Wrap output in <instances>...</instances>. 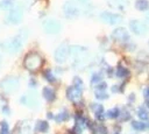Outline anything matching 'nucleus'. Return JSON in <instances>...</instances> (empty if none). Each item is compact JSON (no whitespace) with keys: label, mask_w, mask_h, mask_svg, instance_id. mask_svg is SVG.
<instances>
[{"label":"nucleus","mask_w":149,"mask_h":134,"mask_svg":"<svg viewBox=\"0 0 149 134\" xmlns=\"http://www.w3.org/2000/svg\"><path fill=\"white\" fill-rule=\"evenodd\" d=\"M43 61L42 57L40 56L36 52H32V54L27 55L25 58V66L29 70H36V69H40L41 65H42Z\"/></svg>","instance_id":"nucleus-1"},{"label":"nucleus","mask_w":149,"mask_h":134,"mask_svg":"<svg viewBox=\"0 0 149 134\" xmlns=\"http://www.w3.org/2000/svg\"><path fill=\"white\" fill-rule=\"evenodd\" d=\"M43 29L47 34H57V33L61 32L62 26L55 19H47L43 22Z\"/></svg>","instance_id":"nucleus-2"},{"label":"nucleus","mask_w":149,"mask_h":134,"mask_svg":"<svg viewBox=\"0 0 149 134\" xmlns=\"http://www.w3.org/2000/svg\"><path fill=\"white\" fill-rule=\"evenodd\" d=\"M69 54H70V47L66 43H62L55 50V59H56V62H58V63H63V62H65V59L68 58Z\"/></svg>","instance_id":"nucleus-3"},{"label":"nucleus","mask_w":149,"mask_h":134,"mask_svg":"<svg viewBox=\"0 0 149 134\" xmlns=\"http://www.w3.org/2000/svg\"><path fill=\"white\" fill-rule=\"evenodd\" d=\"M103 21H105L109 25H117V23H120L122 21V16L119 15V14H114V13H110V12H104L100 15Z\"/></svg>","instance_id":"nucleus-4"},{"label":"nucleus","mask_w":149,"mask_h":134,"mask_svg":"<svg viewBox=\"0 0 149 134\" xmlns=\"http://www.w3.org/2000/svg\"><path fill=\"white\" fill-rule=\"evenodd\" d=\"M129 28L135 35H145L147 33V26L139 20H132L129 22Z\"/></svg>","instance_id":"nucleus-5"},{"label":"nucleus","mask_w":149,"mask_h":134,"mask_svg":"<svg viewBox=\"0 0 149 134\" xmlns=\"http://www.w3.org/2000/svg\"><path fill=\"white\" fill-rule=\"evenodd\" d=\"M63 11H64V15L66 16L68 19H74L78 16L79 11L74 5H72L71 2H66L63 7Z\"/></svg>","instance_id":"nucleus-6"},{"label":"nucleus","mask_w":149,"mask_h":134,"mask_svg":"<svg viewBox=\"0 0 149 134\" xmlns=\"http://www.w3.org/2000/svg\"><path fill=\"white\" fill-rule=\"evenodd\" d=\"M112 36H113V39L117 40L118 42H126L127 40L129 39V34H128V32H127V30L125 29L124 27H119V28H117V29H115L114 32H113Z\"/></svg>","instance_id":"nucleus-7"},{"label":"nucleus","mask_w":149,"mask_h":134,"mask_svg":"<svg viewBox=\"0 0 149 134\" xmlns=\"http://www.w3.org/2000/svg\"><path fill=\"white\" fill-rule=\"evenodd\" d=\"M22 19V9L21 8H15L9 13V15L7 16V20L12 23H18L19 21Z\"/></svg>","instance_id":"nucleus-8"},{"label":"nucleus","mask_w":149,"mask_h":134,"mask_svg":"<svg viewBox=\"0 0 149 134\" xmlns=\"http://www.w3.org/2000/svg\"><path fill=\"white\" fill-rule=\"evenodd\" d=\"M80 96H82V89L79 86L74 85V86L70 88L68 90V97L73 102H77V100L80 99Z\"/></svg>","instance_id":"nucleus-9"},{"label":"nucleus","mask_w":149,"mask_h":134,"mask_svg":"<svg viewBox=\"0 0 149 134\" xmlns=\"http://www.w3.org/2000/svg\"><path fill=\"white\" fill-rule=\"evenodd\" d=\"M109 4L113 8L125 9L128 5V0H109Z\"/></svg>","instance_id":"nucleus-10"},{"label":"nucleus","mask_w":149,"mask_h":134,"mask_svg":"<svg viewBox=\"0 0 149 134\" xmlns=\"http://www.w3.org/2000/svg\"><path fill=\"white\" fill-rule=\"evenodd\" d=\"M135 7L139 11H147L149 8V1L148 0H136Z\"/></svg>","instance_id":"nucleus-11"},{"label":"nucleus","mask_w":149,"mask_h":134,"mask_svg":"<svg viewBox=\"0 0 149 134\" xmlns=\"http://www.w3.org/2000/svg\"><path fill=\"white\" fill-rule=\"evenodd\" d=\"M43 95H44V97L47 98L48 100H52L55 98V92L50 89V88H45L44 91H43Z\"/></svg>","instance_id":"nucleus-12"},{"label":"nucleus","mask_w":149,"mask_h":134,"mask_svg":"<svg viewBox=\"0 0 149 134\" xmlns=\"http://www.w3.org/2000/svg\"><path fill=\"white\" fill-rule=\"evenodd\" d=\"M139 117H140L141 119H143V120H146V119H148V113L145 111V109H140L139 110Z\"/></svg>","instance_id":"nucleus-13"},{"label":"nucleus","mask_w":149,"mask_h":134,"mask_svg":"<svg viewBox=\"0 0 149 134\" xmlns=\"http://www.w3.org/2000/svg\"><path fill=\"white\" fill-rule=\"evenodd\" d=\"M133 126H134V128H136V130H141V131L146 128V125H145V124L139 123V121H134V123H133Z\"/></svg>","instance_id":"nucleus-14"},{"label":"nucleus","mask_w":149,"mask_h":134,"mask_svg":"<svg viewBox=\"0 0 149 134\" xmlns=\"http://www.w3.org/2000/svg\"><path fill=\"white\" fill-rule=\"evenodd\" d=\"M118 114H119V110H117V109H114L113 111L111 110V111L109 112V117H110V118H117Z\"/></svg>","instance_id":"nucleus-15"},{"label":"nucleus","mask_w":149,"mask_h":134,"mask_svg":"<svg viewBox=\"0 0 149 134\" xmlns=\"http://www.w3.org/2000/svg\"><path fill=\"white\" fill-rule=\"evenodd\" d=\"M12 6V0H4L1 2V7L2 8H8V7Z\"/></svg>","instance_id":"nucleus-16"},{"label":"nucleus","mask_w":149,"mask_h":134,"mask_svg":"<svg viewBox=\"0 0 149 134\" xmlns=\"http://www.w3.org/2000/svg\"><path fill=\"white\" fill-rule=\"evenodd\" d=\"M127 71H126V69H124V68H120L119 70H118V76L119 77H124V76H126L127 75Z\"/></svg>","instance_id":"nucleus-17"},{"label":"nucleus","mask_w":149,"mask_h":134,"mask_svg":"<svg viewBox=\"0 0 149 134\" xmlns=\"http://www.w3.org/2000/svg\"><path fill=\"white\" fill-rule=\"evenodd\" d=\"M38 125H41L40 127H38V130H40V131H45L48 128V124L44 123V121H40V123H38Z\"/></svg>","instance_id":"nucleus-18"},{"label":"nucleus","mask_w":149,"mask_h":134,"mask_svg":"<svg viewBox=\"0 0 149 134\" xmlns=\"http://www.w3.org/2000/svg\"><path fill=\"white\" fill-rule=\"evenodd\" d=\"M44 76L48 78V81H49V82H54V76L51 75V72H50L49 70H47V72H44Z\"/></svg>","instance_id":"nucleus-19"},{"label":"nucleus","mask_w":149,"mask_h":134,"mask_svg":"<svg viewBox=\"0 0 149 134\" xmlns=\"http://www.w3.org/2000/svg\"><path fill=\"white\" fill-rule=\"evenodd\" d=\"M7 133V126L6 124H2V131H1V134H6Z\"/></svg>","instance_id":"nucleus-20"},{"label":"nucleus","mask_w":149,"mask_h":134,"mask_svg":"<svg viewBox=\"0 0 149 134\" xmlns=\"http://www.w3.org/2000/svg\"><path fill=\"white\" fill-rule=\"evenodd\" d=\"M99 76L98 75H94V77H92V83H97V82H99Z\"/></svg>","instance_id":"nucleus-21"},{"label":"nucleus","mask_w":149,"mask_h":134,"mask_svg":"<svg viewBox=\"0 0 149 134\" xmlns=\"http://www.w3.org/2000/svg\"><path fill=\"white\" fill-rule=\"evenodd\" d=\"M145 96H146V98H147V99H149V89H147L145 91Z\"/></svg>","instance_id":"nucleus-22"},{"label":"nucleus","mask_w":149,"mask_h":134,"mask_svg":"<svg viewBox=\"0 0 149 134\" xmlns=\"http://www.w3.org/2000/svg\"><path fill=\"white\" fill-rule=\"evenodd\" d=\"M79 1H80V2H83V4H84V2H86V1H87V0H79Z\"/></svg>","instance_id":"nucleus-23"},{"label":"nucleus","mask_w":149,"mask_h":134,"mask_svg":"<svg viewBox=\"0 0 149 134\" xmlns=\"http://www.w3.org/2000/svg\"><path fill=\"white\" fill-rule=\"evenodd\" d=\"M147 19H148V20H149V13L147 14Z\"/></svg>","instance_id":"nucleus-24"},{"label":"nucleus","mask_w":149,"mask_h":134,"mask_svg":"<svg viewBox=\"0 0 149 134\" xmlns=\"http://www.w3.org/2000/svg\"><path fill=\"white\" fill-rule=\"evenodd\" d=\"M148 45H149V43H148Z\"/></svg>","instance_id":"nucleus-25"}]
</instances>
